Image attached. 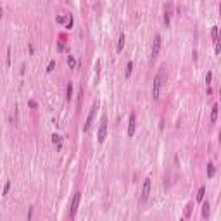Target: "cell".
I'll return each mask as SVG.
<instances>
[{"label":"cell","mask_w":221,"mask_h":221,"mask_svg":"<svg viewBox=\"0 0 221 221\" xmlns=\"http://www.w3.org/2000/svg\"><path fill=\"white\" fill-rule=\"evenodd\" d=\"M166 83V68L161 66L156 78H154V83H152V97L154 100H159V93H161V87Z\"/></svg>","instance_id":"1"},{"label":"cell","mask_w":221,"mask_h":221,"mask_svg":"<svg viewBox=\"0 0 221 221\" xmlns=\"http://www.w3.org/2000/svg\"><path fill=\"white\" fill-rule=\"evenodd\" d=\"M80 201H81V192H74V195H73V201H71V209H69V214L71 218H74L76 216V212H78V207H80Z\"/></svg>","instance_id":"2"},{"label":"cell","mask_w":221,"mask_h":221,"mask_svg":"<svg viewBox=\"0 0 221 221\" xmlns=\"http://www.w3.org/2000/svg\"><path fill=\"white\" fill-rule=\"evenodd\" d=\"M105 137H107V118H105V116H102L100 126H99V133H97V140L100 142V143H104Z\"/></svg>","instance_id":"3"},{"label":"cell","mask_w":221,"mask_h":221,"mask_svg":"<svg viewBox=\"0 0 221 221\" xmlns=\"http://www.w3.org/2000/svg\"><path fill=\"white\" fill-rule=\"evenodd\" d=\"M161 43H162V38H161V35H156V38H154V43H152L150 62H154V60H156V57L159 55V50H161Z\"/></svg>","instance_id":"4"},{"label":"cell","mask_w":221,"mask_h":221,"mask_svg":"<svg viewBox=\"0 0 221 221\" xmlns=\"http://www.w3.org/2000/svg\"><path fill=\"white\" fill-rule=\"evenodd\" d=\"M150 190H152V178H150V176H147L145 181H143V188H142V197H140L142 202H147L149 195H150Z\"/></svg>","instance_id":"5"},{"label":"cell","mask_w":221,"mask_h":221,"mask_svg":"<svg viewBox=\"0 0 221 221\" xmlns=\"http://www.w3.org/2000/svg\"><path fill=\"white\" fill-rule=\"evenodd\" d=\"M97 107H99V104L97 102H93V105H92L90 112H88V116H87V121H85V126H83V130L88 131L92 126V121H93V118H95V112H97Z\"/></svg>","instance_id":"6"},{"label":"cell","mask_w":221,"mask_h":221,"mask_svg":"<svg viewBox=\"0 0 221 221\" xmlns=\"http://www.w3.org/2000/svg\"><path fill=\"white\" fill-rule=\"evenodd\" d=\"M135 130H137V116H135V112H131L130 123H128V137H133V135H135Z\"/></svg>","instance_id":"7"},{"label":"cell","mask_w":221,"mask_h":221,"mask_svg":"<svg viewBox=\"0 0 221 221\" xmlns=\"http://www.w3.org/2000/svg\"><path fill=\"white\" fill-rule=\"evenodd\" d=\"M52 143L55 145V149H57V150H60V149H62V138H60V135L54 133V135H52Z\"/></svg>","instance_id":"8"},{"label":"cell","mask_w":221,"mask_h":221,"mask_svg":"<svg viewBox=\"0 0 221 221\" xmlns=\"http://www.w3.org/2000/svg\"><path fill=\"white\" fill-rule=\"evenodd\" d=\"M171 4L169 5H166V9H164V24L166 26H169V23H171Z\"/></svg>","instance_id":"9"},{"label":"cell","mask_w":221,"mask_h":221,"mask_svg":"<svg viewBox=\"0 0 221 221\" xmlns=\"http://www.w3.org/2000/svg\"><path fill=\"white\" fill-rule=\"evenodd\" d=\"M209 212H211L209 202H204V204H202V218H209Z\"/></svg>","instance_id":"10"},{"label":"cell","mask_w":221,"mask_h":221,"mask_svg":"<svg viewBox=\"0 0 221 221\" xmlns=\"http://www.w3.org/2000/svg\"><path fill=\"white\" fill-rule=\"evenodd\" d=\"M124 41H126V36H124V33H121V35H119V40H118V47H116V50H118V52L123 50V47H124Z\"/></svg>","instance_id":"11"},{"label":"cell","mask_w":221,"mask_h":221,"mask_svg":"<svg viewBox=\"0 0 221 221\" xmlns=\"http://www.w3.org/2000/svg\"><path fill=\"white\" fill-rule=\"evenodd\" d=\"M218 104H214L212 105V110H211V123H216V119H218Z\"/></svg>","instance_id":"12"},{"label":"cell","mask_w":221,"mask_h":221,"mask_svg":"<svg viewBox=\"0 0 221 221\" xmlns=\"http://www.w3.org/2000/svg\"><path fill=\"white\" fill-rule=\"evenodd\" d=\"M220 28L218 26H212V30H211V38H212V41H216L218 40V36H220Z\"/></svg>","instance_id":"13"},{"label":"cell","mask_w":221,"mask_h":221,"mask_svg":"<svg viewBox=\"0 0 221 221\" xmlns=\"http://www.w3.org/2000/svg\"><path fill=\"white\" fill-rule=\"evenodd\" d=\"M204 195H206V187L202 185L201 188H199V193H197V202H202V201H204Z\"/></svg>","instance_id":"14"},{"label":"cell","mask_w":221,"mask_h":221,"mask_svg":"<svg viewBox=\"0 0 221 221\" xmlns=\"http://www.w3.org/2000/svg\"><path fill=\"white\" fill-rule=\"evenodd\" d=\"M71 97H73V83H68V87H66V99L71 100Z\"/></svg>","instance_id":"15"},{"label":"cell","mask_w":221,"mask_h":221,"mask_svg":"<svg viewBox=\"0 0 221 221\" xmlns=\"http://www.w3.org/2000/svg\"><path fill=\"white\" fill-rule=\"evenodd\" d=\"M214 173H216V168H214V164H212V162H209V164H207V176H209V178H212V176H214Z\"/></svg>","instance_id":"16"},{"label":"cell","mask_w":221,"mask_h":221,"mask_svg":"<svg viewBox=\"0 0 221 221\" xmlns=\"http://www.w3.org/2000/svg\"><path fill=\"white\" fill-rule=\"evenodd\" d=\"M214 52H216V54L221 52V33H220V36H218V40L214 41Z\"/></svg>","instance_id":"17"},{"label":"cell","mask_w":221,"mask_h":221,"mask_svg":"<svg viewBox=\"0 0 221 221\" xmlns=\"http://www.w3.org/2000/svg\"><path fill=\"white\" fill-rule=\"evenodd\" d=\"M68 66H69L71 69L76 66V59H74V55H68Z\"/></svg>","instance_id":"18"},{"label":"cell","mask_w":221,"mask_h":221,"mask_svg":"<svg viewBox=\"0 0 221 221\" xmlns=\"http://www.w3.org/2000/svg\"><path fill=\"white\" fill-rule=\"evenodd\" d=\"M99 73H100V60L95 62V83H97V80H99Z\"/></svg>","instance_id":"19"},{"label":"cell","mask_w":221,"mask_h":221,"mask_svg":"<svg viewBox=\"0 0 221 221\" xmlns=\"http://www.w3.org/2000/svg\"><path fill=\"white\" fill-rule=\"evenodd\" d=\"M192 207H193V202H188V204H187V209H185V216H187V218L192 214Z\"/></svg>","instance_id":"20"},{"label":"cell","mask_w":221,"mask_h":221,"mask_svg":"<svg viewBox=\"0 0 221 221\" xmlns=\"http://www.w3.org/2000/svg\"><path fill=\"white\" fill-rule=\"evenodd\" d=\"M131 71H133V62L130 60V62H128V66H126V78L131 74Z\"/></svg>","instance_id":"21"},{"label":"cell","mask_w":221,"mask_h":221,"mask_svg":"<svg viewBox=\"0 0 221 221\" xmlns=\"http://www.w3.org/2000/svg\"><path fill=\"white\" fill-rule=\"evenodd\" d=\"M54 68H55V60H50V62H49V66H47V73H52V71H54Z\"/></svg>","instance_id":"22"},{"label":"cell","mask_w":221,"mask_h":221,"mask_svg":"<svg viewBox=\"0 0 221 221\" xmlns=\"http://www.w3.org/2000/svg\"><path fill=\"white\" fill-rule=\"evenodd\" d=\"M9 188H10V181H5V187H4V193H2L4 197H5V195L9 193Z\"/></svg>","instance_id":"23"},{"label":"cell","mask_w":221,"mask_h":221,"mask_svg":"<svg viewBox=\"0 0 221 221\" xmlns=\"http://www.w3.org/2000/svg\"><path fill=\"white\" fill-rule=\"evenodd\" d=\"M211 80H212V73H207V74H206V83H207V88H209V85H211Z\"/></svg>","instance_id":"24"},{"label":"cell","mask_w":221,"mask_h":221,"mask_svg":"<svg viewBox=\"0 0 221 221\" xmlns=\"http://www.w3.org/2000/svg\"><path fill=\"white\" fill-rule=\"evenodd\" d=\"M66 28H68V30H71V28H73V16H69V21H68Z\"/></svg>","instance_id":"25"},{"label":"cell","mask_w":221,"mask_h":221,"mask_svg":"<svg viewBox=\"0 0 221 221\" xmlns=\"http://www.w3.org/2000/svg\"><path fill=\"white\" fill-rule=\"evenodd\" d=\"M7 66H10V47L7 49Z\"/></svg>","instance_id":"26"},{"label":"cell","mask_w":221,"mask_h":221,"mask_svg":"<svg viewBox=\"0 0 221 221\" xmlns=\"http://www.w3.org/2000/svg\"><path fill=\"white\" fill-rule=\"evenodd\" d=\"M30 107H31V109H36V102H35V100H30Z\"/></svg>","instance_id":"27"},{"label":"cell","mask_w":221,"mask_h":221,"mask_svg":"<svg viewBox=\"0 0 221 221\" xmlns=\"http://www.w3.org/2000/svg\"><path fill=\"white\" fill-rule=\"evenodd\" d=\"M64 21H66V17H62V16H59V17H57V23H64Z\"/></svg>","instance_id":"28"},{"label":"cell","mask_w":221,"mask_h":221,"mask_svg":"<svg viewBox=\"0 0 221 221\" xmlns=\"http://www.w3.org/2000/svg\"><path fill=\"white\" fill-rule=\"evenodd\" d=\"M220 16H221V4H220Z\"/></svg>","instance_id":"29"},{"label":"cell","mask_w":221,"mask_h":221,"mask_svg":"<svg viewBox=\"0 0 221 221\" xmlns=\"http://www.w3.org/2000/svg\"><path fill=\"white\" fill-rule=\"evenodd\" d=\"M220 143H221V131H220Z\"/></svg>","instance_id":"30"},{"label":"cell","mask_w":221,"mask_h":221,"mask_svg":"<svg viewBox=\"0 0 221 221\" xmlns=\"http://www.w3.org/2000/svg\"><path fill=\"white\" fill-rule=\"evenodd\" d=\"M220 95H221V87H220Z\"/></svg>","instance_id":"31"},{"label":"cell","mask_w":221,"mask_h":221,"mask_svg":"<svg viewBox=\"0 0 221 221\" xmlns=\"http://www.w3.org/2000/svg\"><path fill=\"white\" fill-rule=\"evenodd\" d=\"M180 221H185V220H180Z\"/></svg>","instance_id":"32"}]
</instances>
